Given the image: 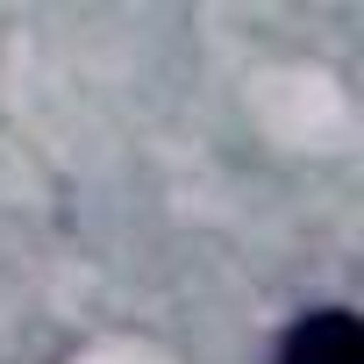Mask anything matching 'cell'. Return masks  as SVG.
Instances as JSON below:
<instances>
[{"instance_id":"1","label":"cell","mask_w":364,"mask_h":364,"mask_svg":"<svg viewBox=\"0 0 364 364\" xmlns=\"http://www.w3.org/2000/svg\"><path fill=\"white\" fill-rule=\"evenodd\" d=\"M279 364H364V321L350 307H314L286 328Z\"/></svg>"}]
</instances>
